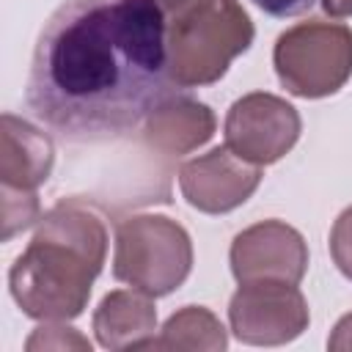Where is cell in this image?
Returning a JSON list of instances; mask_svg holds the SVG:
<instances>
[{
  "label": "cell",
  "instance_id": "17",
  "mask_svg": "<svg viewBox=\"0 0 352 352\" xmlns=\"http://www.w3.org/2000/svg\"><path fill=\"white\" fill-rule=\"evenodd\" d=\"M324 14L341 19V16H352V0H322Z\"/></svg>",
  "mask_w": 352,
  "mask_h": 352
},
{
  "label": "cell",
  "instance_id": "13",
  "mask_svg": "<svg viewBox=\"0 0 352 352\" xmlns=\"http://www.w3.org/2000/svg\"><path fill=\"white\" fill-rule=\"evenodd\" d=\"M228 338L220 324V319L201 308V305H187L176 311L160 338L148 341V349H226Z\"/></svg>",
  "mask_w": 352,
  "mask_h": 352
},
{
  "label": "cell",
  "instance_id": "14",
  "mask_svg": "<svg viewBox=\"0 0 352 352\" xmlns=\"http://www.w3.org/2000/svg\"><path fill=\"white\" fill-rule=\"evenodd\" d=\"M330 256L338 272L352 280V206H346L330 228Z\"/></svg>",
  "mask_w": 352,
  "mask_h": 352
},
{
  "label": "cell",
  "instance_id": "16",
  "mask_svg": "<svg viewBox=\"0 0 352 352\" xmlns=\"http://www.w3.org/2000/svg\"><path fill=\"white\" fill-rule=\"evenodd\" d=\"M327 346L333 352H349L352 349V314L338 319V324L333 327V336L327 338Z\"/></svg>",
  "mask_w": 352,
  "mask_h": 352
},
{
  "label": "cell",
  "instance_id": "1",
  "mask_svg": "<svg viewBox=\"0 0 352 352\" xmlns=\"http://www.w3.org/2000/svg\"><path fill=\"white\" fill-rule=\"evenodd\" d=\"M168 80L160 0H66L38 33L25 102L60 140L99 143L143 126Z\"/></svg>",
  "mask_w": 352,
  "mask_h": 352
},
{
  "label": "cell",
  "instance_id": "12",
  "mask_svg": "<svg viewBox=\"0 0 352 352\" xmlns=\"http://www.w3.org/2000/svg\"><path fill=\"white\" fill-rule=\"evenodd\" d=\"M157 330L151 294L140 289H116L102 297L94 314V333L104 349H146Z\"/></svg>",
  "mask_w": 352,
  "mask_h": 352
},
{
  "label": "cell",
  "instance_id": "3",
  "mask_svg": "<svg viewBox=\"0 0 352 352\" xmlns=\"http://www.w3.org/2000/svg\"><path fill=\"white\" fill-rule=\"evenodd\" d=\"M168 74L179 88L217 82L253 44V22L239 0H160Z\"/></svg>",
  "mask_w": 352,
  "mask_h": 352
},
{
  "label": "cell",
  "instance_id": "15",
  "mask_svg": "<svg viewBox=\"0 0 352 352\" xmlns=\"http://www.w3.org/2000/svg\"><path fill=\"white\" fill-rule=\"evenodd\" d=\"M270 16H300L314 8L316 0H253Z\"/></svg>",
  "mask_w": 352,
  "mask_h": 352
},
{
  "label": "cell",
  "instance_id": "10",
  "mask_svg": "<svg viewBox=\"0 0 352 352\" xmlns=\"http://www.w3.org/2000/svg\"><path fill=\"white\" fill-rule=\"evenodd\" d=\"M261 184V165L242 160L228 146H217L179 168L184 201L204 214H226L242 206Z\"/></svg>",
  "mask_w": 352,
  "mask_h": 352
},
{
  "label": "cell",
  "instance_id": "9",
  "mask_svg": "<svg viewBox=\"0 0 352 352\" xmlns=\"http://www.w3.org/2000/svg\"><path fill=\"white\" fill-rule=\"evenodd\" d=\"M231 272L239 283L283 280L300 283L308 270V245L302 234L283 220H261L239 231L231 242Z\"/></svg>",
  "mask_w": 352,
  "mask_h": 352
},
{
  "label": "cell",
  "instance_id": "5",
  "mask_svg": "<svg viewBox=\"0 0 352 352\" xmlns=\"http://www.w3.org/2000/svg\"><path fill=\"white\" fill-rule=\"evenodd\" d=\"M272 63L289 94L302 99L333 96L352 77V30L327 19L297 22L278 36Z\"/></svg>",
  "mask_w": 352,
  "mask_h": 352
},
{
  "label": "cell",
  "instance_id": "11",
  "mask_svg": "<svg viewBox=\"0 0 352 352\" xmlns=\"http://www.w3.org/2000/svg\"><path fill=\"white\" fill-rule=\"evenodd\" d=\"M214 126H217L214 113L204 102L187 94L168 91L146 116L143 140L148 148L160 154L179 157L204 146L214 135Z\"/></svg>",
  "mask_w": 352,
  "mask_h": 352
},
{
  "label": "cell",
  "instance_id": "8",
  "mask_svg": "<svg viewBox=\"0 0 352 352\" xmlns=\"http://www.w3.org/2000/svg\"><path fill=\"white\" fill-rule=\"evenodd\" d=\"M223 129L226 146L234 154L256 165H272L294 148L302 121L286 99L253 91L228 107Z\"/></svg>",
  "mask_w": 352,
  "mask_h": 352
},
{
  "label": "cell",
  "instance_id": "7",
  "mask_svg": "<svg viewBox=\"0 0 352 352\" xmlns=\"http://www.w3.org/2000/svg\"><path fill=\"white\" fill-rule=\"evenodd\" d=\"M308 302L297 283L250 280L239 283L228 302V322L242 344L280 346L308 327Z\"/></svg>",
  "mask_w": 352,
  "mask_h": 352
},
{
  "label": "cell",
  "instance_id": "2",
  "mask_svg": "<svg viewBox=\"0 0 352 352\" xmlns=\"http://www.w3.org/2000/svg\"><path fill=\"white\" fill-rule=\"evenodd\" d=\"M104 256L102 217L80 201H60L38 217L30 245L11 264V297L30 319L69 322L88 305Z\"/></svg>",
  "mask_w": 352,
  "mask_h": 352
},
{
  "label": "cell",
  "instance_id": "4",
  "mask_svg": "<svg viewBox=\"0 0 352 352\" xmlns=\"http://www.w3.org/2000/svg\"><path fill=\"white\" fill-rule=\"evenodd\" d=\"M192 270V242L184 226L162 214H135L116 228L113 275L151 297L176 292Z\"/></svg>",
  "mask_w": 352,
  "mask_h": 352
},
{
  "label": "cell",
  "instance_id": "6",
  "mask_svg": "<svg viewBox=\"0 0 352 352\" xmlns=\"http://www.w3.org/2000/svg\"><path fill=\"white\" fill-rule=\"evenodd\" d=\"M52 140L11 113H3L0 132V182H3V239L38 220L36 187L52 173Z\"/></svg>",
  "mask_w": 352,
  "mask_h": 352
}]
</instances>
